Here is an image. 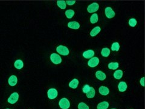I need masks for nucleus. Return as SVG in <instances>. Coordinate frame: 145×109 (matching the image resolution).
<instances>
[{
    "mask_svg": "<svg viewBox=\"0 0 145 109\" xmlns=\"http://www.w3.org/2000/svg\"><path fill=\"white\" fill-rule=\"evenodd\" d=\"M56 51L58 53L63 56H67L69 54V50L66 46H59L56 48Z\"/></svg>",
    "mask_w": 145,
    "mask_h": 109,
    "instance_id": "nucleus-1",
    "label": "nucleus"
},
{
    "mask_svg": "<svg viewBox=\"0 0 145 109\" xmlns=\"http://www.w3.org/2000/svg\"><path fill=\"white\" fill-rule=\"evenodd\" d=\"M59 107L62 109H68L70 106V104L69 101L67 98H62L59 102Z\"/></svg>",
    "mask_w": 145,
    "mask_h": 109,
    "instance_id": "nucleus-2",
    "label": "nucleus"
},
{
    "mask_svg": "<svg viewBox=\"0 0 145 109\" xmlns=\"http://www.w3.org/2000/svg\"><path fill=\"white\" fill-rule=\"evenodd\" d=\"M50 59L54 64H59L62 62V58L57 53H52L50 55Z\"/></svg>",
    "mask_w": 145,
    "mask_h": 109,
    "instance_id": "nucleus-3",
    "label": "nucleus"
},
{
    "mask_svg": "<svg viewBox=\"0 0 145 109\" xmlns=\"http://www.w3.org/2000/svg\"><path fill=\"white\" fill-rule=\"evenodd\" d=\"M18 98H19V95L17 92H15V93H12L10 97L8 98V102L10 104H14L18 101Z\"/></svg>",
    "mask_w": 145,
    "mask_h": 109,
    "instance_id": "nucleus-4",
    "label": "nucleus"
},
{
    "mask_svg": "<svg viewBox=\"0 0 145 109\" xmlns=\"http://www.w3.org/2000/svg\"><path fill=\"white\" fill-rule=\"evenodd\" d=\"M58 93L57 90L55 89H50L47 92L48 97L50 99H54L57 96Z\"/></svg>",
    "mask_w": 145,
    "mask_h": 109,
    "instance_id": "nucleus-5",
    "label": "nucleus"
},
{
    "mask_svg": "<svg viewBox=\"0 0 145 109\" xmlns=\"http://www.w3.org/2000/svg\"><path fill=\"white\" fill-rule=\"evenodd\" d=\"M99 6L97 3H93L91 4L88 6L87 8V10L89 13H93V12H96V11L99 10Z\"/></svg>",
    "mask_w": 145,
    "mask_h": 109,
    "instance_id": "nucleus-6",
    "label": "nucleus"
},
{
    "mask_svg": "<svg viewBox=\"0 0 145 109\" xmlns=\"http://www.w3.org/2000/svg\"><path fill=\"white\" fill-rule=\"evenodd\" d=\"M99 63V59L97 57L91 58L88 62V65L90 67H95Z\"/></svg>",
    "mask_w": 145,
    "mask_h": 109,
    "instance_id": "nucleus-7",
    "label": "nucleus"
},
{
    "mask_svg": "<svg viewBox=\"0 0 145 109\" xmlns=\"http://www.w3.org/2000/svg\"><path fill=\"white\" fill-rule=\"evenodd\" d=\"M105 15L108 18H112L115 16V12L111 7H108L105 9Z\"/></svg>",
    "mask_w": 145,
    "mask_h": 109,
    "instance_id": "nucleus-8",
    "label": "nucleus"
},
{
    "mask_svg": "<svg viewBox=\"0 0 145 109\" xmlns=\"http://www.w3.org/2000/svg\"><path fill=\"white\" fill-rule=\"evenodd\" d=\"M18 82V79L17 77L15 75H12L11 76H10V78H9V85H11V86H15L16 85V84H17Z\"/></svg>",
    "mask_w": 145,
    "mask_h": 109,
    "instance_id": "nucleus-9",
    "label": "nucleus"
},
{
    "mask_svg": "<svg viewBox=\"0 0 145 109\" xmlns=\"http://www.w3.org/2000/svg\"><path fill=\"white\" fill-rule=\"evenodd\" d=\"M94 55V52L93 50H88L83 53V56L86 59L91 58Z\"/></svg>",
    "mask_w": 145,
    "mask_h": 109,
    "instance_id": "nucleus-10",
    "label": "nucleus"
},
{
    "mask_svg": "<svg viewBox=\"0 0 145 109\" xmlns=\"http://www.w3.org/2000/svg\"><path fill=\"white\" fill-rule=\"evenodd\" d=\"M68 27L70 29H78L80 27V24L76 21H71L68 23Z\"/></svg>",
    "mask_w": 145,
    "mask_h": 109,
    "instance_id": "nucleus-11",
    "label": "nucleus"
},
{
    "mask_svg": "<svg viewBox=\"0 0 145 109\" xmlns=\"http://www.w3.org/2000/svg\"><path fill=\"white\" fill-rule=\"evenodd\" d=\"M96 76L99 80L103 81L106 79V75L102 71H97L96 73Z\"/></svg>",
    "mask_w": 145,
    "mask_h": 109,
    "instance_id": "nucleus-12",
    "label": "nucleus"
},
{
    "mask_svg": "<svg viewBox=\"0 0 145 109\" xmlns=\"http://www.w3.org/2000/svg\"><path fill=\"white\" fill-rule=\"evenodd\" d=\"M99 93H100L102 95H104V96H106L109 94V90L108 87H105V86H101L99 89Z\"/></svg>",
    "mask_w": 145,
    "mask_h": 109,
    "instance_id": "nucleus-13",
    "label": "nucleus"
},
{
    "mask_svg": "<svg viewBox=\"0 0 145 109\" xmlns=\"http://www.w3.org/2000/svg\"><path fill=\"white\" fill-rule=\"evenodd\" d=\"M127 87H128L127 84H126V82L122 81V82H120V83L119 84L118 89H119V91L123 92L126 91V90L127 89Z\"/></svg>",
    "mask_w": 145,
    "mask_h": 109,
    "instance_id": "nucleus-14",
    "label": "nucleus"
},
{
    "mask_svg": "<svg viewBox=\"0 0 145 109\" xmlns=\"http://www.w3.org/2000/svg\"><path fill=\"white\" fill-rule=\"evenodd\" d=\"M100 30H101V29H100V27L96 26V27H94V28L91 30V32H90V35H91L92 37H94V36H96V35L100 32Z\"/></svg>",
    "mask_w": 145,
    "mask_h": 109,
    "instance_id": "nucleus-15",
    "label": "nucleus"
},
{
    "mask_svg": "<svg viewBox=\"0 0 145 109\" xmlns=\"http://www.w3.org/2000/svg\"><path fill=\"white\" fill-rule=\"evenodd\" d=\"M109 107V103L106 101L100 102L97 105V109H107Z\"/></svg>",
    "mask_w": 145,
    "mask_h": 109,
    "instance_id": "nucleus-16",
    "label": "nucleus"
},
{
    "mask_svg": "<svg viewBox=\"0 0 145 109\" xmlns=\"http://www.w3.org/2000/svg\"><path fill=\"white\" fill-rule=\"evenodd\" d=\"M14 66L15 68L20 70V69H21L24 67V63L22 61L20 60V59H18V60H16L15 62Z\"/></svg>",
    "mask_w": 145,
    "mask_h": 109,
    "instance_id": "nucleus-17",
    "label": "nucleus"
},
{
    "mask_svg": "<svg viewBox=\"0 0 145 109\" xmlns=\"http://www.w3.org/2000/svg\"><path fill=\"white\" fill-rule=\"evenodd\" d=\"M79 81L77 79H74L69 83L70 87L72 89H76L78 86Z\"/></svg>",
    "mask_w": 145,
    "mask_h": 109,
    "instance_id": "nucleus-18",
    "label": "nucleus"
},
{
    "mask_svg": "<svg viewBox=\"0 0 145 109\" xmlns=\"http://www.w3.org/2000/svg\"><path fill=\"white\" fill-rule=\"evenodd\" d=\"M123 76V71L121 70H116L114 73V77L117 79H121Z\"/></svg>",
    "mask_w": 145,
    "mask_h": 109,
    "instance_id": "nucleus-19",
    "label": "nucleus"
},
{
    "mask_svg": "<svg viewBox=\"0 0 145 109\" xmlns=\"http://www.w3.org/2000/svg\"><path fill=\"white\" fill-rule=\"evenodd\" d=\"M95 94H96V92H95V90H94V89L93 88V87H91L89 92H88V93H86V96H87V98H93L94 97Z\"/></svg>",
    "mask_w": 145,
    "mask_h": 109,
    "instance_id": "nucleus-20",
    "label": "nucleus"
},
{
    "mask_svg": "<svg viewBox=\"0 0 145 109\" xmlns=\"http://www.w3.org/2000/svg\"><path fill=\"white\" fill-rule=\"evenodd\" d=\"M101 54L104 57H108L110 54V50L108 48H103L102 50Z\"/></svg>",
    "mask_w": 145,
    "mask_h": 109,
    "instance_id": "nucleus-21",
    "label": "nucleus"
},
{
    "mask_svg": "<svg viewBox=\"0 0 145 109\" xmlns=\"http://www.w3.org/2000/svg\"><path fill=\"white\" fill-rule=\"evenodd\" d=\"M65 15H66L67 18H72L73 16L74 15V10H71V9H69V10H67L65 12Z\"/></svg>",
    "mask_w": 145,
    "mask_h": 109,
    "instance_id": "nucleus-22",
    "label": "nucleus"
},
{
    "mask_svg": "<svg viewBox=\"0 0 145 109\" xmlns=\"http://www.w3.org/2000/svg\"><path fill=\"white\" fill-rule=\"evenodd\" d=\"M98 21V15L96 13H94L90 18V22L92 24H95Z\"/></svg>",
    "mask_w": 145,
    "mask_h": 109,
    "instance_id": "nucleus-23",
    "label": "nucleus"
},
{
    "mask_svg": "<svg viewBox=\"0 0 145 109\" xmlns=\"http://www.w3.org/2000/svg\"><path fill=\"white\" fill-rule=\"evenodd\" d=\"M119 67L118 62H111L108 64V68L111 70H116Z\"/></svg>",
    "mask_w": 145,
    "mask_h": 109,
    "instance_id": "nucleus-24",
    "label": "nucleus"
},
{
    "mask_svg": "<svg viewBox=\"0 0 145 109\" xmlns=\"http://www.w3.org/2000/svg\"><path fill=\"white\" fill-rule=\"evenodd\" d=\"M57 4L58 7H60L61 9H65L66 8V3L64 1H57Z\"/></svg>",
    "mask_w": 145,
    "mask_h": 109,
    "instance_id": "nucleus-25",
    "label": "nucleus"
},
{
    "mask_svg": "<svg viewBox=\"0 0 145 109\" xmlns=\"http://www.w3.org/2000/svg\"><path fill=\"white\" fill-rule=\"evenodd\" d=\"M119 49H120V45L118 42H114L111 46V50L112 51H119Z\"/></svg>",
    "mask_w": 145,
    "mask_h": 109,
    "instance_id": "nucleus-26",
    "label": "nucleus"
},
{
    "mask_svg": "<svg viewBox=\"0 0 145 109\" xmlns=\"http://www.w3.org/2000/svg\"><path fill=\"white\" fill-rule=\"evenodd\" d=\"M137 20L134 18H131V19H129V24L131 27H135V26L137 25Z\"/></svg>",
    "mask_w": 145,
    "mask_h": 109,
    "instance_id": "nucleus-27",
    "label": "nucleus"
},
{
    "mask_svg": "<svg viewBox=\"0 0 145 109\" xmlns=\"http://www.w3.org/2000/svg\"><path fill=\"white\" fill-rule=\"evenodd\" d=\"M79 109H89V107L84 102H80L78 105Z\"/></svg>",
    "mask_w": 145,
    "mask_h": 109,
    "instance_id": "nucleus-28",
    "label": "nucleus"
},
{
    "mask_svg": "<svg viewBox=\"0 0 145 109\" xmlns=\"http://www.w3.org/2000/svg\"><path fill=\"white\" fill-rule=\"evenodd\" d=\"M90 88H91V87H90L89 85L86 84V85H85L84 86H83V89H82V91H83V93H86V94L88 92H89V91L90 90Z\"/></svg>",
    "mask_w": 145,
    "mask_h": 109,
    "instance_id": "nucleus-29",
    "label": "nucleus"
},
{
    "mask_svg": "<svg viewBox=\"0 0 145 109\" xmlns=\"http://www.w3.org/2000/svg\"><path fill=\"white\" fill-rule=\"evenodd\" d=\"M66 4H68L69 6H72L73 4H74V3H76V1H65Z\"/></svg>",
    "mask_w": 145,
    "mask_h": 109,
    "instance_id": "nucleus-30",
    "label": "nucleus"
},
{
    "mask_svg": "<svg viewBox=\"0 0 145 109\" xmlns=\"http://www.w3.org/2000/svg\"><path fill=\"white\" fill-rule=\"evenodd\" d=\"M140 84H141L143 87L144 86V77H143L141 79H140Z\"/></svg>",
    "mask_w": 145,
    "mask_h": 109,
    "instance_id": "nucleus-31",
    "label": "nucleus"
},
{
    "mask_svg": "<svg viewBox=\"0 0 145 109\" xmlns=\"http://www.w3.org/2000/svg\"><path fill=\"white\" fill-rule=\"evenodd\" d=\"M111 109H116V108H111Z\"/></svg>",
    "mask_w": 145,
    "mask_h": 109,
    "instance_id": "nucleus-32",
    "label": "nucleus"
},
{
    "mask_svg": "<svg viewBox=\"0 0 145 109\" xmlns=\"http://www.w3.org/2000/svg\"><path fill=\"white\" fill-rule=\"evenodd\" d=\"M7 109H9V108H7Z\"/></svg>",
    "mask_w": 145,
    "mask_h": 109,
    "instance_id": "nucleus-33",
    "label": "nucleus"
}]
</instances>
